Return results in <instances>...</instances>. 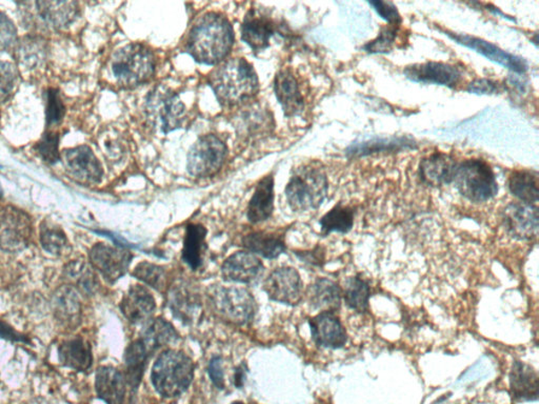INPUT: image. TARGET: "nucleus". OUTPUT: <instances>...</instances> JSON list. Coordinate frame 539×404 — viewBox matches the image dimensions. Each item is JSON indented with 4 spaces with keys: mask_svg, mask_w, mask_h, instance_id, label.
I'll list each match as a JSON object with an SVG mask.
<instances>
[{
    "mask_svg": "<svg viewBox=\"0 0 539 404\" xmlns=\"http://www.w3.org/2000/svg\"><path fill=\"white\" fill-rule=\"evenodd\" d=\"M234 43L231 23L219 13H207L196 21L187 34L186 51L201 63H220Z\"/></svg>",
    "mask_w": 539,
    "mask_h": 404,
    "instance_id": "obj_1",
    "label": "nucleus"
},
{
    "mask_svg": "<svg viewBox=\"0 0 539 404\" xmlns=\"http://www.w3.org/2000/svg\"><path fill=\"white\" fill-rule=\"evenodd\" d=\"M210 86L216 98L226 107L248 102L259 92V78L245 58H232L220 64L210 74Z\"/></svg>",
    "mask_w": 539,
    "mask_h": 404,
    "instance_id": "obj_2",
    "label": "nucleus"
},
{
    "mask_svg": "<svg viewBox=\"0 0 539 404\" xmlns=\"http://www.w3.org/2000/svg\"><path fill=\"white\" fill-rule=\"evenodd\" d=\"M195 377V365L190 357L175 350H166L158 356L152 368L151 380L158 394L173 398L184 394Z\"/></svg>",
    "mask_w": 539,
    "mask_h": 404,
    "instance_id": "obj_3",
    "label": "nucleus"
},
{
    "mask_svg": "<svg viewBox=\"0 0 539 404\" xmlns=\"http://www.w3.org/2000/svg\"><path fill=\"white\" fill-rule=\"evenodd\" d=\"M326 174L318 166L298 168L286 187V196L290 207L296 212L318 209L327 195Z\"/></svg>",
    "mask_w": 539,
    "mask_h": 404,
    "instance_id": "obj_4",
    "label": "nucleus"
},
{
    "mask_svg": "<svg viewBox=\"0 0 539 404\" xmlns=\"http://www.w3.org/2000/svg\"><path fill=\"white\" fill-rule=\"evenodd\" d=\"M114 78L122 87L146 83L155 72V57L146 46L131 44L117 51L111 62Z\"/></svg>",
    "mask_w": 539,
    "mask_h": 404,
    "instance_id": "obj_5",
    "label": "nucleus"
},
{
    "mask_svg": "<svg viewBox=\"0 0 539 404\" xmlns=\"http://www.w3.org/2000/svg\"><path fill=\"white\" fill-rule=\"evenodd\" d=\"M460 194L472 202H485L498 192L495 175L487 162L469 160L455 166L453 180Z\"/></svg>",
    "mask_w": 539,
    "mask_h": 404,
    "instance_id": "obj_6",
    "label": "nucleus"
},
{
    "mask_svg": "<svg viewBox=\"0 0 539 404\" xmlns=\"http://www.w3.org/2000/svg\"><path fill=\"white\" fill-rule=\"evenodd\" d=\"M209 301L214 313L231 324L243 326L254 318L256 302L247 290L214 286L209 291Z\"/></svg>",
    "mask_w": 539,
    "mask_h": 404,
    "instance_id": "obj_7",
    "label": "nucleus"
},
{
    "mask_svg": "<svg viewBox=\"0 0 539 404\" xmlns=\"http://www.w3.org/2000/svg\"><path fill=\"white\" fill-rule=\"evenodd\" d=\"M145 114L152 127L169 133L183 126L186 107L177 94L166 87H157L146 99Z\"/></svg>",
    "mask_w": 539,
    "mask_h": 404,
    "instance_id": "obj_8",
    "label": "nucleus"
},
{
    "mask_svg": "<svg viewBox=\"0 0 539 404\" xmlns=\"http://www.w3.org/2000/svg\"><path fill=\"white\" fill-rule=\"evenodd\" d=\"M226 156V144L215 135H206L193 144L187 155V172L198 178L213 177L224 165Z\"/></svg>",
    "mask_w": 539,
    "mask_h": 404,
    "instance_id": "obj_9",
    "label": "nucleus"
},
{
    "mask_svg": "<svg viewBox=\"0 0 539 404\" xmlns=\"http://www.w3.org/2000/svg\"><path fill=\"white\" fill-rule=\"evenodd\" d=\"M33 232L32 219L25 210L13 206L0 208V249L9 253L25 250Z\"/></svg>",
    "mask_w": 539,
    "mask_h": 404,
    "instance_id": "obj_10",
    "label": "nucleus"
},
{
    "mask_svg": "<svg viewBox=\"0 0 539 404\" xmlns=\"http://www.w3.org/2000/svg\"><path fill=\"white\" fill-rule=\"evenodd\" d=\"M132 260L133 255L128 250L104 243L94 245L89 253L91 267L109 284H115L125 276Z\"/></svg>",
    "mask_w": 539,
    "mask_h": 404,
    "instance_id": "obj_11",
    "label": "nucleus"
},
{
    "mask_svg": "<svg viewBox=\"0 0 539 404\" xmlns=\"http://www.w3.org/2000/svg\"><path fill=\"white\" fill-rule=\"evenodd\" d=\"M70 177L83 185H96L103 177V167L87 145L64 150L61 156Z\"/></svg>",
    "mask_w": 539,
    "mask_h": 404,
    "instance_id": "obj_12",
    "label": "nucleus"
},
{
    "mask_svg": "<svg viewBox=\"0 0 539 404\" xmlns=\"http://www.w3.org/2000/svg\"><path fill=\"white\" fill-rule=\"evenodd\" d=\"M303 281L295 268H281L269 275L263 284V291L270 300L295 306L302 301Z\"/></svg>",
    "mask_w": 539,
    "mask_h": 404,
    "instance_id": "obj_13",
    "label": "nucleus"
},
{
    "mask_svg": "<svg viewBox=\"0 0 539 404\" xmlns=\"http://www.w3.org/2000/svg\"><path fill=\"white\" fill-rule=\"evenodd\" d=\"M53 315L58 324L66 329L73 330L81 322L83 307L79 298V292L73 285H62L52 297Z\"/></svg>",
    "mask_w": 539,
    "mask_h": 404,
    "instance_id": "obj_14",
    "label": "nucleus"
},
{
    "mask_svg": "<svg viewBox=\"0 0 539 404\" xmlns=\"http://www.w3.org/2000/svg\"><path fill=\"white\" fill-rule=\"evenodd\" d=\"M448 37L462 45L468 46L488 60L500 63L502 66L512 70L513 72L525 73L527 63L523 58L510 54V53L498 48L497 45L485 42L484 39L469 37V35L447 32Z\"/></svg>",
    "mask_w": 539,
    "mask_h": 404,
    "instance_id": "obj_15",
    "label": "nucleus"
},
{
    "mask_svg": "<svg viewBox=\"0 0 539 404\" xmlns=\"http://www.w3.org/2000/svg\"><path fill=\"white\" fill-rule=\"evenodd\" d=\"M313 341L319 347L341 349L347 343V333L333 312H320L309 321Z\"/></svg>",
    "mask_w": 539,
    "mask_h": 404,
    "instance_id": "obj_16",
    "label": "nucleus"
},
{
    "mask_svg": "<svg viewBox=\"0 0 539 404\" xmlns=\"http://www.w3.org/2000/svg\"><path fill=\"white\" fill-rule=\"evenodd\" d=\"M120 311L134 325L146 324L153 315L156 303L151 292L144 285L130 286L120 302Z\"/></svg>",
    "mask_w": 539,
    "mask_h": 404,
    "instance_id": "obj_17",
    "label": "nucleus"
},
{
    "mask_svg": "<svg viewBox=\"0 0 539 404\" xmlns=\"http://www.w3.org/2000/svg\"><path fill=\"white\" fill-rule=\"evenodd\" d=\"M263 273L262 262L250 251H237L221 268L222 277L238 284H252Z\"/></svg>",
    "mask_w": 539,
    "mask_h": 404,
    "instance_id": "obj_18",
    "label": "nucleus"
},
{
    "mask_svg": "<svg viewBox=\"0 0 539 404\" xmlns=\"http://www.w3.org/2000/svg\"><path fill=\"white\" fill-rule=\"evenodd\" d=\"M275 32H277L275 21L259 10H251L245 17L242 37L251 49L265 50Z\"/></svg>",
    "mask_w": 539,
    "mask_h": 404,
    "instance_id": "obj_19",
    "label": "nucleus"
},
{
    "mask_svg": "<svg viewBox=\"0 0 539 404\" xmlns=\"http://www.w3.org/2000/svg\"><path fill=\"white\" fill-rule=\"evenodd\" d=\"M409 79L416 83L435 84L454 87L460 79V70L452 64L443 62H427L415 64L404 70Z\"/></svg>",
    "mask_w": 539,
    "mask_h": 404,
    "instance_id": "obj_20",
    "label": "nucleus"
},
{
    "mask_svg": "<svg viewBox=\"0 0 539 404\" xmlns=\"http://www.w3.org/2000/svg\"><path fill=\"white\" fill-rule=\"evenodd\" d=\"M506 227L514 237L524 240L536 238L538 233V210L526 203H514L506 210Z\"/></svg>",
    "mask_w": 539,
    "mask_h": 404,
    "instance_id": "obj_21",
    "label": "nucleus"
},
{
    "mask_svg": "<svg viewBox=\"0 0 539 404\" xmlns=\"http://www.w3.org/2000/svg\"><path fill=\"white\" fill-rule=\"evenodd\" d=\"M274 92L286 116L300 114L304 107L300 85L289 70H281L274 79Z\"/></svg>",
    "mask_w": 539,
    "mask_h": 404,
    "instance_id": "obj_22",
    "label": "nucleus"
},
{
    "mask_svg": "<svg viewBox=\"0 0 539 404\" xmlns=\"http://www.w3.org/2000/svg\"><path fill=\"white\" fill-rule=\"evenodd\" d=\"M34 5L37 20L51 29L71 25L79 14V5L74 2H37Z\"/></svg>",
    "mask_w": 539,
    "mask_h": 404,
    "instance_id": "obj_23",
    "label": "nucleus"
},
{
    "mask_svg": "<svg viewBox=\"0 0 539 404\" xmlns=\"http://www.w3.org/2000/svg\"><path fill=\"white\" fill-rule=\"evenodd\" d=\"M96 393L107 404H122L127 382L125 375L112 367H99L95 378Z\"/></svg>",
    "mask_w": 539,
    "mask_h": 404,
    "instance_id": "obj_24",
    "label": "nucleus"
},
{
    "mask_svg": "<svg viewBox=\"0 0 539 404\" xmlns=\"http://www.w3.org/2000/svg\"><path fill=\"white\" fill-rule=\"evenodd\" d=\"M58 359L63 367L74 371H89L93 365L91 344L80 336L68 339L58 348Z\"/></svg>",
    "mask_w": 539,
    "mask_h": 404,
    "instance_id": "obj_25",
    "label": "nucleus"
},
{
    "mask_svg": "<svg viewBox=\"0 0 539 404\" xmlns=\"http://www.w3.org/2000/svg\"><path fill=\"white\" fill-rule=\"evenodd\" d=\"M168 304L172 314L184 324H192L201 312V301L186 284L172 286L168 293Z\"/></svg>",
    "mask_w": 539,
    "mask_h": 404,
    "instance_id": "obj_26",
    "label": "nucleus"
},
{
    "mask_svg": "<svg viewBox=\"0 0 539 404\" xmlns=\"http://www.w3.org/2000/svg\"><path fill=\"white\" fill-rule=\"evenodd\" d=\"M510 386L513 397L518 400H536L538 396V374L525 362L515 361L510 373Z\"/></svg>",
    "mask_w": 539,
    "mask_h": 404,
    "instance_id": "obj_27",
    "label": "nucleus"
},
{
    "mask_svg": "<svg viewBox=\"0 0 539 404\" xmlns=\"http://www.w3.org/2000/svg\"><path fill=\"white\" fill-rule=\"evenodd\" d=\"M274 210V179L272 175L263 177L256 186L248 207V219L259 224L271 218Z\"/></svg>",
    "mask_w": 539,
    "mask_h": 404,
    "instance_id": "obj_28",
    "label": "nucleus"
},
{
    "mask_svg": "<svg viewBox=\"0 0 539 404\" xmlns=\"http://www.w3.org/2000/svg\"><path fill=\"white\" fill-rule=\"evenodd\" d=\"M456 163L450 156L443 153L433 154L420 163V177L431 186L452 183Z\"/></svg>",
    "mask_w": 539,
    "mask_h": 404,
    "instance_id": "obj_29",
    "label": "nucleus"
},
{
    "mask_svg": "<svg viewBox=\"0 0 539 404\" xmlns=\"http://www.w3.org/2000/svg\"><path fill=\"white\" fill-rule=\"evenodd\" d=\"M139 339L152 355L157 350L177 342L179 335L170 322L162 318H156L146 322L142 338Z\"/></svg>",
    "mask_w": 539,
    "mask_h": 404,
    "instance_id": "obj_30",
    "label": "nucleus"
},
{
    "mask_svg": "<svg viewBox=\"0 0 539 404\" xmlns=\"http://www.w3.org/2000/svg\"><path fill=\"white\" fill-rule=\"evenodd\" d=\"M342 295L338 284L327 278L316 280L309 291L310 303L322 312H336L341 307Z\"/></svg>",
    "mask_w": 539,
    "mask_h": 404,
    "instance_id": "obj_31",
    "label": "nucleus"
},
{
    "mask_svg": "<svg viewBox=\"0 0 539 404\" xmlns=\"http://www.w3.org/2000/svg\"><path fill=\"white\" fill-rule=\"evenodd\" d=\"M207 230L202 225L191 224L187 227L181 259L192 271H197L203 266V254L207 250Z\"/></svg>",
    "mask_w": 539,
    "mask_h": 404,
    "instance_id": "obj_32",
    "label": "nucleus"
},
{
    "mask_svg": "<svg viewBox=\"0 0 539 404\" xmlns=\"http://www.w3.org/2000/svg\"><path fill=\"white\" fill-rule=\"evenodd\" d=\"M150 353L145 349V344L140 339L133 342L125 352V378L127 384L130 385L135 391L138 388L144 377Z\"/></svg>",
    "mask_w": 539,
    "mask_h": 404,
    "instance_id": "obj_33",
    "label": "nucleus"
},
{
    "mask_svg": "<svg viewBox=\"0 0 539 404\" xmlns=\"http://www.w3.org/2000/svg\"><path fill=\"white\" fill-rule=\"evenodd\" d=\"M243 244L252 253L265 257L267 260L278 259L286 250L284 237L278 233H251L243 238Z\"/></svg>",
    "mask_w": 539,
    "mask_h": 404,
    "instance_id": "obj_34",
    "label": "nucleus"
},
{
    "mask_svg": "<svg viewBox=\"0 0 539 404\" xmlns=\"http://www.w3.org/2000/svg\"><path fill=\"white\" fill-rule=\"evenodd\" d=\"M414 142L407 137L374 138L349 146L347 154L353 157L368 156L386 152H398L413 148Z\"/></svg>",
    "mask_w": 539,
    "mask_h": 404,
    "instance_id": "obj_35",
    "label": "nucleus"
},
{
    "mask_svg": "<svg viewBox=\"0 0 539 404\" xmlns=\"http://www.w3.org/2000/svg\"><path fill=\"white\" fill-rule=\"evenodd\" d=\"M16 50L21 66L29 71L44 67L48 51H46V45L42 38H23L22 42L17 44Z\"/></svg>",
    "mask_w": 539,
    "mask_h": 404,
    "instance_id": "obj_36",
    "label": "nucleus"
},
{
    "mask_svg": "<svg viewBox=\"0 0 539 404\" xmlns=\"http://www.w3.org/2000/svg\"><path fill=\"white\" fill-rule=\"evenodd\" d=\"M538 177L535 172L517 171L509 180L510 192L526 204L538 202Z\"/></svg>",
    "mask_w": 539,
    "mask_h": 404,
    "instance_id": "obj_37",
    "label": "nucleus"
},
{
    "mask_svg": "<svg viewBox=\"0 0 539 404\" xmlns=\"http://www.w3.org/2000/svg\"><path fill=\"white\" fill-rule=\"evenodd\" d=\"M40 243L45 251L55 256L66 255L70 251V243L62 227L50 220L40 225Z\"/></svg>",
    "mask_w": 539,
    "mask_h": 404,
    "instance_id": "obj_38",
    "label": "nucleus"
},
{
    "mask_svg": "<svg viewBox=\"0 0 539 404\" xmlns=\"http://www.w3.org/2000/svg\"><path fill=\"white\" fill-rule=\"evenodd\" d=\"M66 277L71 281V285L84 295H94L98 288L95 274L84 261H71L64 268Z\"/></svg>",
    "mask_w": 539,
    "mask_h": 404,
    "instance_id": "obj_39",
    "label": "nucleus"
},
{
    "mask_svg": "<svg viewBox=\"0 0 539 404\" xmlns=\"http://www.w3.org/2000/svg\"><path fill=\"white\" fill-rule=\"evenodd\" d=\"M319 224L325 235L332 232L348 233L354 225V210L339 203L321 218Z\"/></svg>",
    "mask_w": 539,
    "mask_h": 404,
    "instance_id": "obj_40",
    "label": "nucleus"
},
{
    "mask_svg": "<svg viewBox=\"0 0 539 404\" xmlns=\"http://www.w3.org/2000/svg\"><path fill=\"white\" fill-rule=\"evenodd\" d=\"M370 293V286H369L367 281L360 277H352L345 283L344 300L345 304L353 311L365 313L368 311Z\"/></svg>",
    "mask_w": 539,
    "mask_h": 404,
    "instance_id": "obj_41",
    "label": "nucleus"
},
{
    "mask_svg": "<svg viewBox=\"0 0 539 404\" xmlns=\"http://www.w3.org/2000/svg\"><path fill=\"white\" fill-rule=\"evenodd\" d=\"M240 127L250 136H259L273 127L272 116L265 109L251 108L242 114Z\"/></svg>",
    "mask_w": 539,
    "mask_h": 404,
    "instance_id": "obj_42",
    "label": "nucleus"
},
{
    "mask_svg": "<svg viewBox=\"0 0 539 404\" xmlns=\"http://www.w3.org/2000/svg\"><path fill=\"white\" fill-rule=\"evenodd\" d=\"M135 278L143 281L146 285L157 291H162L166 285L165 268L150 262H142L132 273Z\"/></svg>",
    "mask_w": 539,
    "mask_h": 404,
    "instance_id": "obj_43",
    "label": "nucleus"
},
{
    "mask_svg": "<svg viewBox=\"0 0 539 404\" xmlns=\"http://www.w3.org/2000/svg\"><path fill=\"white\" fill-rule=\"evenodd\" d=\"M19 85V71L13 64L0 62V102H7Z\"/></svg>",
    "mask_w": 539,
    "mask_h": 404,
    "instance_id": "obj_44",
    "label": "nucleus"
},
{
    "mask_svg": "<svg viewBox=\"0 0 539 404\" xmlns=\"http://www.w3.org/2000/svg\"><path fill=\"white\" fill-rule=\"evenodd\" d=\"M37 149L43 160L49 163L60 161V136L53 131L46 132L37 145Z\"/></svg>",
    "mask_w": 539,
    "mask_h": 404,
    "instance_id": "obj_45",
    "label": "nucleus"
},
{
    "mask_svg": "<svg viewBox=\"0 0 539 404\" xmlns=\"http://www.w3.org/2000/svg\"><path fill=\"white\" fill-rule=\"evenodd\" d=\"M64 113H66V108H64L60 92L50 89L46 93V125L52 127L60 124Z\"/></svg>",
    "mask_w": 539,
    "mask_h": 404,
    "instance_id": "obj_46",
    "label": "nucleus"
},
{
    "mask_svg": "<svg viewBox=\"0 0 539 404\" xmlns=\"http://www.w3.org/2000/svg\"><path fill=\"white\" fill-rule=\"evenodd\" d=\"M17 30L7 16L0 13V52L16 48Z\"/></svg>",
    "mask_w": 539,
    "mask_h": 404,
    "instance_id": "obj_47",
    "label": "nucleus"
},
{
    "mask_svg": "<svg viewBox=\"0 0 539 404\" xmlns=\"http://www.w3.org/2000/svg\"><path fill=\"white\" fill-rule=\"evenodd\" d=\"M395 37V29H386V30L378 35L377 39L372 40V42L365 45V50L369 53L389 52L394 44Z\"/></svg>",
    "mask_w": 539,
    "mask_h": 404,
    "instance_id": "obj_48",
    "label": "nucleus"
},
{
    "mask_svg": "<svg viewBox=\"0 0 539 404\" xmlns=\"http://www.w3.org/2000/svg\"><path fill=\"white\" fill-rule=\"evenodd\" d=\"M369 4L372 5L379 16H382L383 20L391 23V25L396 26L402 21L401 15L398 13V11L394 7V4L382 2V0H377V2H370Z\"/></svg>",
    "mask_w": 539,
    "mask_h": 404,
    "instance_id": "obj_49",
    "label": "nucleus"
},
{
    "mask_svg": "<svg viewBox=\"0 0 539 404\" xmlns=\"http://www.w3.org/2000/svg\"><path fill=\"white\" fill-rule=\"evenodd\" d=\"M208 374L216 388H219L220 390L225 388V375L224 370H222L221 357L215 356L210 360L208 366Z\"/></svg>",
    "mask_w": 539,
    "mask_h": 404,
    "instance_id": "obj_50",
    "label": "nucleus"
},
{
    "mask_svg": "<svg viewBox=\"0 0 539 404\" xmlns=\"http://www.w3.org/2000/svg\"><path fill=\"white\" fill-rule=\"evenodd\" d=\"M468 91L474 94H495L500 89H498L497 84L492 80L477 79L469 85Z\"/></svg>",
    "mask_w": 539,
    "mask_h": 404,
    "instance_id": "obj_51",
    "label": "nucleus"
},
{
    "mask_svg": "<svg viewBox=\"0 0 539 404\" xmlns=\"http://www.w3.org/2000/svg\"><path fill=\"white\" fill-rule=\"evenodd\" d=\"M0 338H4L5 341L13 342H29L26 336L21 335V333L16 332L13 327L5 324V322L2 320H0Z\"/></svg>",
    "mask_w": 539,
    "mask_h": 404,
    "instance_id": "obj_52",
    "label": "nucleus"
},
{
    "mask_svg": "<svg viewBox=\"0 0 539 404\" xmlns=\"http://www.w3.org/2000/svg\"><path fill=\"white\" fill-rule=\"evenodd\" d=\"M245 378V371L242 367H237L236 372V376H234V382H236V385L237 388L243 386Z\"/></svg>",
    "mask_w": 539,
    "mask_h": 404,
    "instance_id": "obj_53",
    "label": "nucleus"
},
{
    "mask_svg": "<svg viewBox=\"0 0 539 404\" xmlns=\"http://www.w3.org/2000/svg\"><path fill=\"white\" fill-rule=\"evenodd\" d=\"M232 404H244L243 402H234Z\"/></svg>",
    "mask_w": 539,
    "mask_h": 404,
    "instance_id": "obj_54",
    "label": "nucleus"
}]
</instances>
